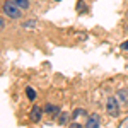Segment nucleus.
<instances>
[{
	"instance_id": "4468645a",
	"label": "nucleus",
	"mask_w": 128,
	"mask_h": 128,
	"mask_svg": "<svg viewBox=\"0 0 128 128\" xmlns=\"http://www.w3.org/2000/svg\"><path fill=\"white\" fill-rule=\"evenodd\" d=\"M0 28H2V29L5 28V19H0Z\"/></svg>"
},
{
	"instance_id": "20e7f679",
	"label": "nucleus",
	"mask_w": 128,
	"mask_h": 128,
	"mask_svg": "<svg viewBox=\"0 0 128 128\" xmlns=\"http://www.w3.org/2000/svg\"><path fill=\"white\" fill-rule=\"evenodd\" d=\"M41 118H43V109H41L40 106H34L32 111H31V120H32V121H40Z\"/></svg>"
},
{
	"instance_id": "2eb2a0df",
	"label": "nucleus",
	"mask_w": 128,
	"mask_h": 128,
	"mask_svg": "<svg viewBox=\"0 0 128 128\" xmlns=\"http://www.w3.org/2000/svg\"><path fill=\"white\" fill-rule=\"evenodd\" d=\"M125 29H126V31H128V26H126V28H125Z\"/></svg>"
},
{
	"instance_id": "0eeeda50",
	"label": "nucleus",
	"mask_w": 128,
	"mask_h": 128,
	"mask_svg": "<svg viewBox=\"0 0 128 128\" xmlns=\"http://www.w3.org/2000/svg\"><path fill=\"white\" fill-rule=\"evenodd\" d=\"M118 99L123 104H128V89H121L118 90Z\"/></svg>"
},
{
	"instance_id": "39448f33",
	"label": "nucleus",
	"mask_w": 128,
	"mask_h": 128,
	"mask_svg": "<svg viewBox=\"0 0 128 128\" xmlns=\"http://www.w3.org/2000/svg\"><path fill=\"white\" fill-rule=\"evenodd\" d=\"M44 111H46L48 114H53V116H58L60 114V108L55 106V104H46V106H44Z\"/></svg>"
},
{
	"instance_id": "f257e3e1",
	"label": "nucleus",
	"mask_w": 128,
	"mask_h": 128,
	"mask_svg": "<svg viewBox=\"0 0 128 128\" xmlns=\"http://www.w3.org/2000/svg\"><path fill=\"white\" fill-rule=\"evenodd\" d=\"M2 10H4V14L7 16V17H10V19H20V16H22V9H19L16 4H12V2H5L4 4V7H2Z\"/></svg>"
},
{
	"instance_id": "6e6552de",
	"label": "nucleus",
	"mask_w": 128,
	"mask_h": 128,
	"mask_svg": "<svg viewBox=\"0 0 128 128\" xmlns=\"http://www.w3.org/2000/svg\"><path fill=\"white\" fill-rule=\"evenodd\" d=\"M26 96H28V99H29V101H34L38 94H36V90H34L32 87H26Z\"/></svg>"
},
{
	"instance_id": "9b49d317",
	"label": "nucleus",
	"mask_w": 128,
	"mask_h": 128,
	"mask_svg": "<svg viewBox=\"0 0 128 128\" xmlns=\"http://www.w3.org/2000/svg\"><path fill=\"white\" fill-rule=\"evenodd\" d=\"M120 48L123 50V51H128V40L125 41V43H121V46H120Z\"/></svg>"
},
{
	"instance_id": "ddd939ff",
	"label": "nucleus",
	"mask_w": 128,
	"mask_h": 128,
	"mask_svg": "<svg viewBox=\"0 0 128 128\" xmlns=\"http://www.w3.org/2000/svg\"><path fill=\"white\" fill-rule=\"evenodd\" d=\"M26 28H34V20H28V24H26Z\"/></svg>"
},
{
	"instance_id": "f8f14e48",
	"label": "nucleus",
	"mask_w": 128,
	"mask_h": 128,
	"mask_svg": "<svg viewBox=\"0 0 128 128\" xmlns=\"http://www.w3.org/2000/svg\"><path fill=\"white\" fill-rule=\"evenodd\" d=\"M68 128H86V126H82L80 123H72V125H70Z\"/></svg>"
},
{
	"instance_id": "dca6fc26",
	"label": "nucleus",
	"mask_w": 128,
	"mask_h": 128,
	"mask_svg": "<svg viewBox=\"0 0 128 128\" xmlns=\"http://www.w3.org/2000/svg\"><path fill=\"white\" fill-rule=\"evenodd\" d=\"M55 2H60V0H55Z\"/></svg>"
},
{
	"instance_id": "7ed1b4c3",
	"label": "nucleus",
	"mask_w": 128,
	"mask_h": 128,
	"mask_svg": "<svg viewBox=\"0 0 128 128\" xmlns=\"http://www.w3.org/2000/svg\"><path fill=\"white\" fill-rule=\"evenodd\" d=\"M101 126V118L99 114H89L87 116V121H86V128H99Z\"/></svg>"
},
{
	"instance_id": "f03ea898",
	"label": "nucleus",
	"mask_w": 128,
	"mask_h": 128,
	"mask_svg": "<svg viewBox=\"0 0 128 128\" xmlns=\"http://www.w3.org/2000/svg\"><path fill=\"white\" fill-rule=\"evenodd\" d=\"M106 111H108L111 116H118L120 114V101L114 96H109L106 101Z\"/></svg>"
},
{
	"instance_id": "1a4fd4ad",
	"label": "nucleus",
	"mask_w": 128,
	"mask_h": 128,
	"mask_svg": "<svg viewBox=\"0 0 128 128\" xmlns=\"http://www.w3.org/2000/svg\"><path fill=\"white\" fill-rule=\"evenodd\" d=\"M67 121H68V114H67V113H62L60 118H58V123H60V125H65Z\"/></svg>"
},
{
	"instance_id": "9d476101",
	"label": "nucleus",
	"mask_w": 128,
	"mask_h": 128,
	"mask_svg": "<svg viewBox=\"0 0 128 128\" xmlns=\"http://www.w3.org/2000/svg\"><path fill=\"white\" fill-rule=\"evenodd\" d=\"M82 113H84L82 109H77V111H74V114H72V118L75 120V118H77V116H79V114H82Z\"/></svg>"
},
{
	"instance_id": "423d86ee",
	"label": "nucleus",
	"mask_w": 128,
	"mask_h": 128,
	"mask_svg": "<svg viewBox=\"0 0 128 128\" xmlns=\"http://www.w3.org/2000/svg\"><path fill=\"white\" fill-rule=\"evenodd\" d=\"M9 2H12V4H16L19 9L22 10H26V9H29V0H9Z\"/></svg>"
}]
</instances>
